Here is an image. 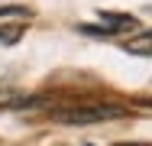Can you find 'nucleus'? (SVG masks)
Returning <instances> with one entry per match:
<instances>
[{
    "label": "nucleus",
    "mask_w": 152,
    "mask_h": 146,
    "mask_svg": "<svg viewBox=\"0 0 152 146\" xmlns=\"http://www.w3.org/2000/svg\"><path fill=\"white\" fill-rule=\"evenodd\" d=\"M88 146H91V143H88Z\"/></svg>",
    "instance_id": "7"
},
{
    "label": "nucleus",
    "mask_w": 152,
    "mask_h": 146,
    "mask_svg": "<svg viewBox=\"0 0 152 146\" xmlns=\"http://www.w3.org/2000/svg\"><path fill=\"white\" fill-rule=\"evenodd\" d=\"M20 36H23V26H13V29H0V42H3V46L16 42Z\"/></svg>",
    "instance_id": "4"
},
{
    "label": "nucleus",
    "mask_w": 152,
    "mask_h": 146,
    "mask_svg": "<svg viewBox=\"0 0 152 146\" xmlns=\"http://www.w3.org/2000/svg\"><path fill=\"white\" fill-rule=\"evenodd\" d=\"M0 146H7V143H0Z\"/></svg>",
    "instance_id": "6"
},
{
    "label": "nucleus",
    "mask_w": 152,
    "mask_h": 146,
    "mask_svg": "<svg viewBox=\"0 0 152 146\" xmlns=\"http://www.w3.org/2000/svg\"><path fill=\"white\" fill-rule=\"evenodd\" d=\"M113 146H149V143H113Z\"/></svg>",
    "instance_id": "5"
},
{
    "label": "nucleus",
    "mask_w": 152,
    "mask_h": 146,
    "mask_svg": "<svg viewBox=\"0 0 152 146\" xmlns=\"http://www.w3.org/2000/svg\"><path fill=\"white\" fill-rule=\"evenodd\" d=\"M120 117H126V107H120V104H78V107L52 111V120L55 123H68V127L104 123V120H120Z\"/></svg>",
    "instance_id": "1"
},
{
    "label": "nucleus",
    "mask_w": 152,
    "mask_h": 146,
    "mask_svg": "<svg viewBox=\"0 0 152 146\" xmlns=\"http://www.w3.org/2000/svg\"><path fill=\"white\" fill-rule=\"evenodd\" d=\"M123 49H126L129 55H152V29L139 32V36H133V39H126Z\"/></svg>",
    "instance_id": "3"
},
{
    "label": "nucleus",
    "mask_w": 152,
    "mask_h": 146,
    "mask_svg": "<svg viewBox=\"0 0 152 146\" xmlns=\"http://www.w3.org/2000/svg\"><path fill=\"white\" fill-rule=\"evenodd\" d=\"M100 26H84V32H123V29H133L136 20L126 16V13H100Z\"/></svg>",
    "instance_id": "2"
}]
</instances>
